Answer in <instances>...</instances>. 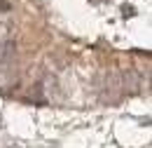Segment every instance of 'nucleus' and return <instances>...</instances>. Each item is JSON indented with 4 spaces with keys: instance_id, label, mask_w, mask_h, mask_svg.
Listing matches in <instances>:
<instances>
[{
    "instance_id": "obj_1",
    "label": "nucleus",
    "mask_w": 152,
    "mask_h": 148,
    "mask_svg": "<svg viewBox=\"0 0 152 148\" xmlns=\"http://www.w3.org/2000/svg\"><path fill=\"white\" fill-rule=\"evenodd\" d=\"M12 50H14L12 42H0V61H7L12 56Z\"/></svg>"
}]
</instances>
